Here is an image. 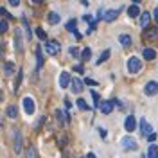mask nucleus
<instances>
[{
	"mask_svg": "<svg viewBox=\"0 0 158 158\" xmlns=\"http://www.w3.org/2000/svg\"><path fill=\"white\" fill-rule=\"evenodd\" d=\"M128 70L131 74H138L140 70H142V61L137 58V56H131L128 59Z\"/></svg>",
	"mask_w": 158,
	"mask_h": 158,
	"instance_id": "nucleus-1",
	"label": "nucleus"
},
{
	"mask_svg": "<svg viewBox=\"0 0 158 158\" xmlns=\"http://www.w3.org/2000/svg\"><path fill=\"white\" fill-rule=\"evenodd\" d=\"M45 50H47V54H50V56H58L59 52H61V45H59L58 41H47L45 43Z\"/></svg>",
	"mask_w": 158,
	"mask_h": 158,
	"instance_id": "nucleus-2",
	"label": "nucleus"
},
{
	"mask_svg": "<svg viewBox=\"0 0 158 158\" xmlns=\"http://www.w3.org/2000/svg\"><path fill=\"white\" fill-rule=\"evenodd\" d=\"M124 9V7H120V9H108V11H102V18L104 22H113V20L118 16V13Z\"/></svg>",
	"mask_w": 158,
	"mask_h": 158,
	"instance_id": "nucleus-3",
	"label": "nucleus"
},
{
	"mask_svg": "<svg viewBox=\"0 0 158 158\" xmlns=\"http://www.w3.org/2000/svg\"><path fill=\"white\" fill-rule=\"evenodd\" d=\"M83 85H85V81H81V79H70V90H72V92H74V94H81V92H83V88H85V86H83Z\"/></svg>",
	"mask_w": 158,
	"mask_h": 158,
	"instance_id": "nucleus-4",
	"label": "nucleus"
},
{
	"mask_svg": "<svg viewBox=\"0 0 158 158\" xmlns=\"http://www.w3.org/2000/svg\"><path fill=\"white\" fill-rule=\"evenodd\" d=\"M34 101H32V97H23V110H25V113L27 115H32L34 113Z\"/></svg>",
	"mask_w": 158,
	"mask_h": 158,
	"instance_id": "nucleus-5",
	"label": "nucleus"
},
{
	"mask_svg": "<svg viewBox=\"0 0 158 158\" xmlns=\"http://www.w3.org/2000/svg\"><path fill=\"white\" fill-rule=\"evenodd\" d=\"M120 144H122L124 149H137V140L133 137H124L120 140Z\"/></svg>",
	"mask_w": 158,
	"mask_h": 158,
	"instance_id": "nucleus-6",
	"label": "nucleus"
},
{
	"mask_svg": "<svg viewBox=\"0 0 158 158\" xmlns=\"http://www.w3.org/2000/svg\"><path fill=\"white\" fill-rule=\"evenodd\" d=\"M13 137H15V153H22V133H20V129L13 131Z\"/></svg>",
	"mask_w": 158,
	"mask_h": 158,
	"instance_id": "nucleus-7",
	"label": "nucleus"
},
{
	"mask_svg": "<svg viewBox=\"0 0 158 158\" xmlns=\"http://www.w3.org/2000/svg\"><path fill=\"white\" fill-rule=\"evenodd\" d=\"M144 92H146V95H156L158 94V83L156 81H149L148 85H146V88H144Z\"/></svg>",
	"mask_w": 158,
	"mask_h": 158,
	"instance_id": "nucleus-8",
	"label": "nucleus"
},
{
	"mask_svg": "<svg viewBox=\"0 0 158 158\" xmlns=\"http://www.w3.org/2000/svg\"><path fill=\"white\" fill-rule=\"evenodd\" d=\"M124 128H126V131H135V128H137V120H135V117L133 115H128L126 117V120H124Z\"/></svg>",
	"mask_w": 158,
	"mask_h": 158,
	"instance_id": "nucleus-9",
	"label": "nucleus"
},
{
	"mask_svg": "<svg viewBox=\"0 0 158 158\" xmlns=\"http://www.w3.org/2000/svg\"><path fill=\"white\" fill-rule=\"evenodd\" d=\"M99 108H101V111H102L104 115H110V113L113 111V101H102V102L99 104Z\"/></svg>",
	"mask_w": 158,
	"mask_h": 158,
	"instance_id": "nucleus-10",
	"label": "nucleus"
},
{
	"mask_svg": "<svg viewBox=\"0 0 158 158\" xmlns=\"http://www.w3.org/2000/svg\"><path fill=\"white\" fill-rule=\"evenodd\" d=\"M70 85V74L69 72H61L59 76V88H67Z\"/></svg>",
	"mask_w": 158,
	"mask_h": 158,
	"instance_id": "nucleus-11",
	"label": "nucleus"
},
{
	"mask_svg": "<svg viewBox=\"0 0 158 158\" xmlns=\"http://www.w3.org/2000/svg\"><path fill=\"white\" fill-rule=\"evenodd\" d=\"M149 22H151V15L149 13H140V27L142 29H148Z\"/></svg>",
	"mask_w": 158,
	"mask_h": 158,
	"instance_id": "nucleus-12",
	"label": "nucleus"
},
{
	"mask_svg": "<svg viewBox=\"0 0 158 158\" xmlns=\"http://www.w3.org/2000/svg\"><path fill=\"white\" fill-rule=\"evenodd\" d=\"M140 131L144 133V135H149V133H153V128L148 124V120L146 118H140Z\"/></svg>",
	"mask_w": 158,
	"mask_h": 158,
	"instance_id": "nucleus-13",
	"label": "nucleus"
},
{
	"mask_svg": "<svg viewBox=\"0 0 158 158\" xmlns=\"http://www.w3.org/2000/svg\"><path fill=\"white\" fill-rule=\"evenodd\" d=\"M128 15L131 18H137L138 15H140V9H138V4H133V6H129L128 7Z\"/></svg>",
	"mask_w": 158,
	"mask_h": 158,
	"instance_id": "nucleus-14",
	"label": "nucleus"
},
{
	"mask_svg": "<svg viewBox=\"0 0 158 158\" xmlns=\"http://www.w3.org/2000/svg\"><path fill=\"white\" fill-rule=\"evenodd\" d=\"M118 41H120L122 47H129V45H131V36H129V34H120V36H118Z\"/></svg>",
	"mask_w": 158,
	"mask_h": 158,
	"instance_id": "nucleus-15",
	"label": "nucleus"
},
{
	"mask_svg": "<svg viewBox=\"0 0 158 158\" xmlns=\"http://www.w3.org/2000/svg\"><path fill=\"white\" fill-rule=\"evenodd\" d=\"M47 20H49L50 25H56V23H59V15L58 13H54V11H50L49 16H47Z\"/></svg>",
	"mask_w": 158,
	"mask_h": 158,
	"instance_id": "nucleus-16",
	"label": "nucleus"
},
{
	"mask_svg": "<svg viewBox=\"0 0 158 158\" xmlns=\"http://www.w3.org/2000/svg\"><path fill=\"white\" fill-rule=\"evenodd\" d=\"M6 113H7V117L9 118H16L18 117V110H16V106H7V110H6Z\"/></svg>",
	"mask_w": 158,
	"mask_h": 158,
	"instance_id": "nucleus-17",
	"label": "nucleus"
},
{
	"mask_svg": "<svg viewBox=\"0 0 158 158\" xmlns=\"http://www.w3.org/2000/svg\"><path fill=\"white\" fill-rule=\"evenodd\" d=\"M146 158H158V148L153 144V146H149L148 149V155H146Z\"/></svg>",
	"mask_w": 158,
	"mask_h": 158,
	"instance_id": "nucleus-18",
	"label": "nucleus"
},
{
	"mask_svg": "<svg viewBox=\"0 0 158 158\" xmlns=\"http://www.w3.org/2000/svg\"><path fill=\"white\" fill-rule=\"evenodd\" d=\"M142 56H144L146 59H155V58H156V50H155V49H144Z\"/></svg>",
	"mask_w": 158,
	"mask_h": 158,
	"instance_id": "nucleus-19",
	"label": "nucleus"
},
{
	"mask_svg": "<svg viewBox=\"0 0 158 158\" xmlns=\"http://www.w3.org/2000/svg\"><path fill=\"white\" fill-rule=\"evenodd\" d=\"M13 72H15V65L7 61V63H4V74L6 76H13Z\"/></svg>",
	"mask_w": 158,
	"mask_h": 158,
	"instance_id": "nucleus-20",
	"label": "nucleus"
},
{
	"mask_svg": "<svg viewBox=\"0 0 158 158\" xmlns=\"http://www.w3.org/2000/svg\"><path fill=\"white\" fill-rule=\"evenodd\" d=\"M76 104H77V108L83 110V111H88V110H90V106L85 102V99H83V97H79L77 101H76Z\"/></svg>",
	"mask_w": 158,
	"mask_h": 158,
	"instance_id": "nucleus-21",
	"label": "nucleus"
},
{
	"mask_svg": "<svg viewBox=\"0 0 158 158\" xmlns=\"http://www.w3.org/2000/svg\"><path fill=\"white\" fill-rule=\"evenodd\" d=\"M76 27H77V20H69V22H67V31L76 32Z\"/></svg>",
	"mask_w": 158,
	"mask_h": 158,
	"instance_id": "nucleus-22",
	"label": "nucleus"
},
{
	"mask_svg": "<svg viewBox=\"0 0 158 158\" xmlns=\"http://www.w3.org/2000/svg\"><path fill=\"white\" fill-rule=\"evenodd\" d=\"M146 38H148V40H153V41H156V40H158V29H151L148 34H146Z\"/></svg>",
	"mask_w": 158,
	"mask_h": 158,
	"instance_id": "nucleus-23",
	"label": "nucleus"
},
{
	"mask_svg": "<svg viewBox=\"0 0 158 158\" xmlns=\"http://www.w3.org/2000/svg\"><path fill=\"white\" fill-rule=\"evenodd\" d=\"M108 58H110V50H104V52L101 54V58L97 59V65H101V63H104V61H106Z\"/></svg>",
	"mask_w": 158,
	"mask_h": 158,
	"instance_id": "nucleus-24",
	"label": "nucleus"
},
{
	"mask_svg": "<svg viewBox=\"0 0 158 158\" xmlns=\"http://www.w3.org/2000/svg\"><path fill=\"white\" fill-rule=\"evenodd\" d=\"M16 50L22 52V32H20V29L16 31Z\"/></svg>",
	"mask_w": 158,
	"mask_h": 158,
	"instance_id": "nucleus-25",
	"label": "nucleus"
},
{
	"mask_svg": "<svg viewBox=\"0 0 158 158\" xmlns=\"http://www.w3.org/2000/svg\"><path fill=\"white\" fill-rule=\"evenodd\" d=\"M36 63H38V69L43 65V58H41V49H36Z\"/></svg>",
	"mask_w": 158,
	"mask_h": 158,
	"instance_id": "nucleus-26",
	"label": "nucleus"
},
{
	"mask_svg": "<svg viewBox=\"0 0 158 158\" xmlns=\"http://www.w3.org/2000/svg\"><path fill=\"white\" fill-rule=\"evenodd\" d=\"M25 158H38V153H36V149L32 148V146L27 149V156H25Z\"/></svg>",
	"mask_w": 158,
	"mask_h": 158,
	"instance_id": "nucleus-27",
	"label": "nucleus"
},
{
	"mask_svg": "<svg viewBox=\"0 0 158 158\" xmlns=\"http://www.w3.org/2000/svg\"><path fill=\"white\" fill-rule=\"evenodd\" d=\"M36 36H38L40 40H47V34H45V31L41 29V27H38V29H36Z\"/></svg>",
	"mask_w": 158,
	"mask_h": 158,
	"instance_id": "nucleus-28",
	"label": "nucleus"
},
{
	"mask_svg": "<svg viewBox=\"0 0 158 158\" xmlns=\"http://www.w3.org/2000/svg\"><path fill=\"white\" fill-rule=\"evenodd\" d=\"M7 27H9V25H7V22H6V20H2V22H0V34H4V32L7 31Z\"/></svg>",
	"mask_w": 158,
	"mask_h": 158,
	"instance_id": "nucleus-29",
	"label": "nucleus"
},
{
	"mask_svg": "<svg viewBox=\"0 0 158 158\" xmlns=\"http://www.w3.org/2000/svg\"><path fill=\"white\" fill-rule=\"evenodd\" d=\"M81 56H83V59H90V56H92V50L86 47V49L83 50V54H81Z\"/></svg>",
	"mask_w": 158,
	"mask_h": 158,
	"instance_id": "nucleus-30",
	"label": "nucleus"
},
{
	"mask_svg": "<svg viewBox=\"0 0 158 158\" xmlns=\"http://www.w3.org/2000/svg\"><path fill=\"white\" fill-rule=\"evenodd\" d=\"M56 115H58V120L61 122V124H63V122H65V117H63V111H59V110H58V111H56Z\"/></svg>",
	"mask_w": 158,
	"mask_h": 158,
	"instance_id": "nucleus-31",
	"label": "nucleus"
},
{
	"mask_svg": "<svg viewBox=\"0 0 158 158\" xmlns=\"http://www.w3.org/2000/svg\"><path fill=\"white\" fill-rule=\"evenodd\" d=\"M23 27H25V31H27V38H31V31H29V23H27V20L23 18Z\"/></svg>",
	"mask_w": 158,
	"mask_h": 158,
	"instance_id": "nucleus-32",
	"label": "nucleus"
},
{
	"mask_svg": "<svg viewBox=\"0 0 158 158\" xmlns=\"http://www.w3.org/2000/svg\"><path fill=\"white\" fill-rule=\"evenodd\" d=\"M0 15H2V16H6V18H11V15H9L6 9H4V7H0Z\"/></svg>",
	"mask_w": 158,
	"mask_h": 158,
	"instance_id": "nucleus-33",
	"label": "nucleus"
},
{
	"mask_svg": "<svg viewBox=\"0 0 158 158\" xmlns=\"http://www.w3.org/2000/svg\"><path fill=\"white\" fill-rule=\"evenodd\" d=\"M69 52L72 54V56H79V50L76 49V47H72V49H69Z\"/></svg>",
	"mask_w": 158,
	"mask_h": 158,
	"instance_id": "nucleus-34",
	"label": "nucleus"
},
{
	"mask_svg": "<svg viewBox=\"0 0 158 158\" xmlns=\"http://www.w3.org/2000/svg\"><path fill=\"white\" fill-rule=\"evenodd\" d=\"M148 138H149V142H155V138H156V135H155V133H149V135H148Z\"/></svg>",
	"mask_w": 158,
	"mask_h": 158,
	"instance_id": "nucleus-35",
	"label": "nucleus"
},
{
	"mask_svg": "<svg viewBox=\"0 0 158 158\" xmlns=\"http://www.w3.org/2000/svg\"><path fill=\"white\" fill-rule=\"evenodd\" d=\"M99 133H101V137H106V129L104 128H99Z\"/></svg>",
	"mask_w": 158,
	"mask_h": 158,
	"instance_id": "nucleus-36",
	"label": "nucleus"
},
{
	"mask_svg": "<svg viewBox=\"0 0 158 158\" xmlns=\"http://www.w3.org/2000/svg\"><path fill=\"white\" fill-rule=\"evenodd\" d=\"M9 4H11V6H15V7H16V6L20 4V0H9Z\"/></svg>",
	"mask_w": 158,
	"mask_h": 158,
	"instance_id": "nucleus-37",
	"label": "nucleus"
},
{
	"mask_svg": "<svg viewBox=\"0 0 158 158\" xmlns=\"http://www.w3.org/2000/svg\"><path fill=\"white\" fill-rule=\"evenodd\" d=\"M70 106H72V102H70L69 99H65V108L69 110V108H70Z\"/></svg>",
	"mask_w": 158,
	"mask_h": 158,
	"instance_id": "nucleus-38",
	"label": "nucleus"
},
{
	"mask_svg": "<svg viewBox=\"0 0 158 158\" xmlns=\"http://www.w3.org/2000/svg\"><path fill=\"white\" fill-rule=\"evenodd\" d=\"M155 20H156V22H158V7H156V9H155Z\"/></svg>",
	"mask_w": 158,
	"mask_h": 158,
	"instance_id": "nucleus-39",
	"label": "nucleus"
},
{
	"mask_svg": "<svg viewBox=\"0 0 158 158\" xmlns=\"http://www.w3.org/2000/svg\"><path fill=\"white\" fill-rule=\"evenodd\" d=\"M86 158H95V155H94V153H90V155H88Z\"/></svg>",
	"mask_w": 158,
	"mask_h": 158,
	"instance_id": "nucleus-40",
	"label": "nucleus"
},
{
	"mask_svg": "<svg viewBox=\"0 0 158 158\" xmlns=\"http://www.w3.org/2000/svg\"><path fill=\"white\" fill-rule=\"evenodd\" d=\"M2 50H4V43H0V54H2Z\"/></svg>",
	"mask_w": 158,
	"mask_h": 158,
	"instance_id": "nucleus-41",
	"label": "nucleus"
},
{
	"mask_svg": "<svg viewBox=\"0 0 158 158\" xmlns=\"http://www.w3.org/2000/svg\"><path fill=\"white\" fill-rule=\"evenodd\" d=\"M32 2H34V4H41V2H43V0H32Z\"/></svg>",
	"mask_w": 158,
	"mask_h": 158,
	"instance_id": "nucleus-42",
	"label": "nucleus"
},
{
	"mask_svg": "<svg viewBox=\"0 0 158 158\" xmlns=\"http://www.w3.org/2000/svg\"><path fill=\"white\" fill-rule=\"evenodd\" d=\"M140 2H142V0H133V4H140Z\"/></svg>",
	"mask_w": 158,
	"mask_h": 158,
	"instance_id": "nucleus-43",
	"label": "nucleus"
},
{
	"mask_svg": "<svg viewBox=\"0 0 158 158\" xmlns=\"http://www.w3.org/2000/svg\"><path fill=\"white\" fill-rule=\"evenodd\" d=\"M0 128H2V118H0Z\"/></svg>",
	"mask_w": 158,
	"mask_h": 158,
	"instance_id": "nucleus-44",
	"label": "nucleus"
}]
</instances>
